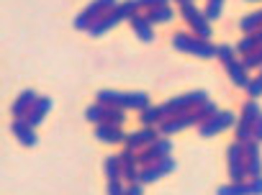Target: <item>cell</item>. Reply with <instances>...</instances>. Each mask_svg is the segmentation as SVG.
Returning <instances> with one entry per match:
<instances>
[{"label":"cell","instance_id":"obj_21","mask_svg":"<svg viewBox=\"0 0 262 195\" xmlns=\"http://www.w3.org/2000/svg\"><path fill=\"white\" fill-rule=\"evenodd\" d=\"M95 139H98V141H103V144H118V141H123L126 136H123L121 126L98 123V126H95Z\"/></svg>","mask_w":262,"mask_h":195},{"label":"cell","instance_id":"obj_27","mask_svg":"<svg viewBox=\"0 0 262 195\" xmlns=\"http://www.w3.org/2000/svg\"><path fill=\"white\" fill-rule=\"evenodd\" d=\"M262 44H259V39H257V34H247L239 44H236V52L244 57V54H252V52H257Z\"/></svg>","mask_w":262,"mask_h":195},{"label":"cell","instance_id":"obj_34","mask_svg":"<svg viewBox=\"0 0 262 195\" xmlns=\"http://www.w3.org/2000/svg\"><path fill=\"white\" fill-rule=\"evenodd\" d=\"M216 57L221 59V64H226V62L236 59V57H234V47H229V44H221V47H219V52H216Z\"/></svg>","mask_w":262,"mask_h":195},{"label":"cell","instance_id":"obj_24","mask_svg":"<svg viewBox=\"0 0 262 195\" xmlns=\"http://www.w3.org/2000/svg\"><path fill=\"white\" fill-rule=\"evenodd\" d=\"M144 16L149 18V24H165V21H170L175 13H172L170 6H157V8H149Z\"/></svg>","mask_w":262,"mask_h":195},{"label":"cell","instance_id":"obj_6","mask_svg":"<svg viewBox=\"0 0 262 195\" xmlns=\"http://www.w3.org/2000/svg\"><path fill=\"white\" fill-rule=\"evenodd\" d=\"M262 116L257 100H247L244 108H242V116H239V123H236V141L239 144H247L254 139V123L257 118Z\"/></svg>","mask_w":262,"mask_h":195},{"label":"cell","instance_id":"obj_37","mask_svg":"<svg viewBox=\"0 0 262 195\" xmlns=\"http://www.w3.org/2000/svg\"><path fill=\"white\" fill-rule=\"evenodd\" d=\"M167 3H170V0H139V6L147 8V11L149 8H157V6H167Z\"/></svg>","mask_w":262,"mask_h":195},{"label":"cell","instance_id":"obj_20","mask_svg":"<svg viewBox=\"0 0 262 195\" xmlns=\"http://www.w3.org/2000/svg\"><path fill=\"white\" fill-rule=\"evenodd\" d=\"M49 111H52V98H39V100L34 103V108L24 116V121H26L29 126H34V128H36V126L44 121V116H47Z\"/></svg>","mask_w":262,"mask_h":195},{"label":"cell","instance_id":"obj_18","mask_svg":"<svg viewBox=\"0 0 262 195\" xmlns=\"http://www.w3.org/2000/svg\"><path fill=\"white\" fill-rule=\"evenodd\" d=\"M224 70H226V75L231 77V82H234L236 88H247V85H249V80H252V77L247 75L249 70L242 64V59H231V62H226V64H224Z\"/></svg>","mask_w":262,"mask_h":195},{"label":"cell","instance_id":"obj_8","mask_svg":"<svg viewBox=\"0 0 262 195\" xmlns=\"http://www.w3.org/2000/svg\"><path fill=\"white\" fill-rule=\"evenodd\" d=\"M201 123H203V118H201V113H198V108H195V111H185V113H180V116L165 118L157 128H160L162 136H172V134H178V131H183V128L201 126Z\"/></svg>","mask_w":262,"mask_h":195},{"label":"cell","instance_id":"obj_12","mask_svg":"<svg viewBox=\"0 0 262 195\" xmlns=\"http://www.w3.org/2000/svg\"><path fill=\"white\" fill-rule=\"evenodd\" d=\"M162 134H160V128L157 126H144V128H139V131H131L123 141H126V146L128 149H134V151H142V149H147L152 141H157Z\"/></svg>","mask_w":262,"mask_h":195},{"label":"cell","instance_id":"obj_11","mask_svg":"<svg viewBox=\"0 0 262 195\" xmlns=\"http://www.w3.org/2000/svg\"><path fill=\"white\" fill-rule=\"evenodd\" d=\"M175 167H178V164H175L172 157H165V159H160V162H152V164L142 167V172H139V182H142V185L157 182V180H162L165 175H170Z\"/></svg>","mask_w":262,"mask_h":195},{"label":"cell","instance_id":"obj_17","mask_svg":"<svg viewBox=\"0 0 262 195\" xmlns=\"http://www.w3.org/2000/svg\"><path fill=\"white\" fill-rule=\"evenodd\" d=\"M11 131H13V136H16L24 146H36V141H39L34 126H29L24 118H16V121L11 123Z\"/></svg>","mask_w":262,"mask_h":195},{"label":"cell","instance_id":"obj_31","mask_svg":"<svg viewBox=\"0 0 262 195\" xmlns=\"http://www.w3.org/2000/svg\"><path fill=\"white\" fill-rule=\"evenodd\" d=\"M242 64H244L247 70L262 67V47H259L257 52H252V54H244V57H242Z\"/></svg>","mask_w":262,"mask_h":195},{"label":"cell","instance_id":"obj_38","mask_svg":"<svg viewBox=\"0 0 262 195\" xmlns=\"http://www.w3.org/2000/svg\"><path fill=\"white\" fill-rule=\"evenodd\" d=\"M123 195H144V187H142V182H131L128 187H126V192Z\"/></svg>","mask_w":262,"mask_h":195},{"label":"cell","instance_id":"obj_10","mask_svg":"<svg viewBox=\"0 0 262 195\" xmlns=\"http://www.w3.org/2000/svg\"><path fill=\"white\" fill-rule=\"evenodd\" d=\"M170 154H172V141H170V139H165V136H160L157 141H152L147 149H142V151H139V164H142V167H147V164L160 162V159H165V157H170Z\"/></svg>","mask_w":262,"mask_h":195},{"label":"cell","instance_id":"obj_15","mask_svg":"<svg viewBox=\"0 0 262 195\" xmlns=\"http://www.w3.org/2000/svg\"><path fill=\"white\" fill-rule=\"evenodd\" d=\"M244 159H247V175L259 177L262 175V157H259V141H247L244 144Z\"/></svg>","mask_w":262,"mask_h":195},{"label":"cell","instance_id":"obj_7","mask_svg":"<svg viewBox=\"0 0 262 195\" xmlns=\"http://www.w3.org/2000/svg\"><path fill=\"white\" fill-rule=\"evenodd\" d=\"M180 13H183L185 24L193 29V34H195L198 39H206V41H208V36H211V21L206 18V13L198 11L193 3H183V6H180Z\"/></svg>","mask_w":262,"mask_h":195},{"label":"cell","instance_id":"obj_33","mask_svg":"<svg viewBox=\"0 0 262 195\" xmlns=\"http://www.w3.org/2000/svg\"><path fill=\"white\" fill-rule=\"evenodd\" d=\"M198 113H201V118H203V123H206L208 118H213V116L219 113V108H216V103H211V100H206L203 105H198Z\"/></svg>","mask_w":262,"mask_h":195},{"label":"cell","instance_id":"obj_39","mask_svg":"<svg viewBox=\"0 0 262 195\" xmlns=\"http://www.w3.org/2000/svg\"><path fill=\"white\" fill-rule=\"evenodd\" d=\"M254 141H262V116H259L257 123H254Z\"/></svg>","mask_w":262,"mask_h":195},{"label":"cell","instance_id":"obj_26","mask_svg":"<svg viewBox=\"0 0 262 195\" xmlns=\"http://www.w3.org/2000/svg\"><path fill=\"white\" fill-rule=\"evenodd\" d=\"M216 195H252V192H249V182H229V185H221Z\"/></svg>","mask_w":262,"mask_h":195},{"label":"cell","instance_id":"obj_1","mask_svg":"<svg viewBox=\"0 0 262 195\" xmlns=\"http://www.w3.org/2000/svg\"><path fill=\"white\" fill-rule=\"evenodd\" d=\"M142 6H139V0H123V3H118L111 13H105L100 21H95L93 26H90V36L93 39H98V36H103L105 31H111L113 26H118L121 21H126V18H131V16H134L137 11H139Z\"/></svg>","mask_w":262,"mask_h":195},{"label":"cell","instance_id":"obj_23","mask_svg":"<svg viewBox=\"0 0 262 195\" xmlns=\"http://www.w3.org/2000/svg\"><path fill=\"white\" fill-rule=\"evenodd\" d=\"M103 172H105L108 180H121V175H123L121 157H118V154H116V157H105V162H103Z\"/></svg>","mask_w":262,"mask_h":195},{"label":"cell","instance_id":"obj_2","mask_svg":"<svg viewBox=\"0 0 262 195\" xmlns=\"http://www.w3.org/2000/svg\"><path fill=\"white\" fill-rule=\"evenodd\" d=\"M98 103L103 105H116V108H131V111H144L149 105L147 93H121V90H98Z\"/></svg>","mask_w":262,"mask_h":195},{"label":"cell","instance_id":"obj_40","mask_svg":"<svg viewBox=\"0 0 262 195\" xmlns=\"http://www.w3.org/2000/svg\"><path fill=\"white\" fill-rule=\"evenodd\" d=\"M254 34H257V39H259V44H262V29H259V31H254Z\"/></svg>","mask_w":262,"mask_h":195},{"label":"cell","instance_id":"obj_19","mask_svg":"<svg viewBox=\"0 0 262 195\" xmlns=\"http://www.w3.org/2000/svg\"><path fill=\"white\" fill-rule=\"evenodd\" d=\"M36 100H39V95H36L31 88H29V90H24V93L16 98V103L11 105V113H13V118H24V116H26V113L34 108V103H36Z\"/></svg>","mask_w":262,"mask_h":195},{"label":"cell","instance_id":"obj_13","mask_svg":"<svg viewBox=\"0 0 262 195\" xmlns=\"http://www.w3.org/2000/svg\"><path fill=\"white\" fill-rule=\"evenodd\" d=\"M229 126H234V113H229V111H219L213 118H208L206 123L198 126V134H201L203 139H208V136H216V134L226 131Z\"/></svg>","mask_w":262,"mask_h":195},{"label":"cell","instance_id":"obj_36","mask_svg":"<svg viewBox=\"0 0 262 195\" xmlns=\"http://www.w3.org/2000/svg\"><path fill=\"white\" fill-rule=\"evenodd\" d=\"M249 192H252V195H262V175L249 180Z\"/></svg>","mask_w":262,"mask_h":195},{"label":"cell","instance_id":"obj_30","mask_svg":"<svg viewBox=\"0 0 262 195\" xmlns=\"http://www.w3.org/2000/svg\"><path fill=\"white\" fill-rule=\"evenodd\" d=\"M221 11H224V0H208V6H206V18L208 21H219L221 18Z\"/></svg>","mask_w":262,"mask_h":195},{"label":"cell","instance_id":"obj_22","mask_svg":"<svg viewBox=\"0 0 262 195\" xmlns=\"http://www.w3.org/2000/svg\"><path fill=\"white\" fill-rule=\"evenodd\" d=\"M139 121L144 126H160L165 121V113H162L160 105H147L144 111H139Z\"/></svg>","mask_w":262,"mask_h":195},{"label":"cell","instance_id":"obj_14","mask_svg":"<svg viewBox=\"0 0 262 195\" xmlns=\"http://www.w3.org/2000/svg\"><path fill=\"white\" fill-rule=\"evenodd\" d=\"M118 157H121V167H123L121 180H126L128 185H131V182H139V172H142V169H137V164H139V151L123 146V151H121Z\"/></svg>","mask_w":262,"mask_h":195},{"label":"cell","instance_id":"obj_25","mask_svg":"<svg viewBox=\"0 0 262 195\" xmlns=\"http://www.w3.org/2000/svg\"><path fill=\"white\" fill-rule=\"evenodd\" d=\"M239 26H242L244 34H254V31H259V29H262V11H254V13L244 16Z\"/></svg>","mask_w":262,"mask_h":195},{"label":"cell","instance_id":"obj_41","mask_svg":"<svg viewBox=\"0 0 262 195\" xmlns=\"http://www.w3.org/2000/svg\"><path fill=\"white\" fill-rule=\"evenodd\" d=\"M175 3H180V6H183V3H193V0H175Z\"/></svg>","mask_w":262,"mask_h":195},{"label":"cell","instance_id":"obj_32","mask_svg":"<svg viewBox=\"0 0 262 195\" xmlns=\"http://www.w3.org/2000/svg\"><path fill=\"white\" fill-rule=\"evenodd\" d=\"M244 90H247L249 98H259V95H262V72H259L254 80H249V85H247Z\"/></svg>","mask_w":262,"mask_h":195},{"label":"cell","instance_id":"obj_16","mask_svg":"<svg viewBox=\"0 0 262 195\" xmlns=\"http://www.w3.org/2000/svg\"><path fill=\"white\" fill-rule=\"evenodd\" d=\"M128 24H131V31H134V34L139 36V41H144V44L155 41V31H152V24H149V18H147V16L134 13V16L128 18Z\"/></svg>","mask_w":262,"mask_h":195},{"label":"cell","instance_id":"obj_5","mask_svg":"<svg viewBox=\"0 0 262 195\" xmlns=\"http://www.w3.org/2000/svg\"><path fill=\"white\" fill-rule=\"evenodd\" d=\"M116 6H118V0H93V3L75 18V29L77 31H90V26L95 21H100L105 13H111Z\"/></svg>","mask_w":262,"mask_h":195},{"label":"cell","instance_id":"obj_3","mask_svg":"<svg viewBox=\"0 0 262 195\" xmlns=\"http://www.w3.org/2000/svg\"><path fill=\"white\" fill-rule=\"evenodd\" d=\"M172 47H175L178 52L193 54V57H198V59H213L216 52H219V47H213L211 41L198 39L195 34H185V31L172 34Z\"/></svg>","mask_w":262,"mask_h":195},{"label":"cell","instance_id":"obj_9","mask_svg":"<svg viewBox=\"0 0 262 195\" xmlns=\"http://www.w3.org/2000/svg\"><path fill=\"white\" fill-rule=\"evenodd\" d=\"M226 157H229V180L231 182H247V159H244V144L234 141L229 149H226Z\"/></svg>","mask_w":262,"mask_h":195},{"label":"cell","instance_id":"obj_4","mask_svg":"<svg viewBox=\"0 0 262 195\" xmlns=\"http://www.w3.org/2000/svg\"><path fill=\"white\" fill-rule=\"evenodd\" d=\"M208 100V93L206 90H193V93H185V95H178V98H170L167 103H162V113L165 118H172V116H180L185 111H195L198 105H203Z\"/></svg>","mask_w":262,"mask_h":195},{"label":"cell","instance_id":"obj_35","mask_svg":"<svg viewBox=\"0 0 262 195\" xmlns=\"http://www.w3.org/2000/svg\"><path fill=\"white\" fill-rule=\"evenodd\" d=\"M126 187L121 185V180H108V187H105V195H123Z\"/></svg>","mask_w":262,"mask_h":195},{"label":"cell","instance_id":"obj_42","mask_svg":"<svg viewBox=\"0 0 262 195\" xmlns=\"http://www.w3.org/2000/svg\"><path fill=\"white\" fill-rule=\"evenodd\" d=\"M247 3H259V0H247Z\"/></svg>","mask_w":262,"mask_h":195},{"label":"cell","instance_id":"obj_28","mask_svg":"<svg viewBox=\"0 0 262 195\" xmlns=\"http://www.w3.org/2000/svg\"><path fill=\"white\" fill-rule=\"evenodd\" d=\"M105 113H108V105H103V103H93V105L85 111V118L93 121V123H103Z\"/></svg>","mask_w":262,"mask_h":195},{"label":"cell","instance_id":"obj_29","mask_svg":"<svg viewBox=\"0 0 262 195\" xmlns=\"http://www.w3.org/2000/svg\"><path fill=\"white\" fill-rule=\"evenodd\" d=\"M126 121V111L123 108H116V105H108V113L103 118V123H111V126H121Z\"/></svg>","mask_w":262,"mask_h":195}]
</instances>
